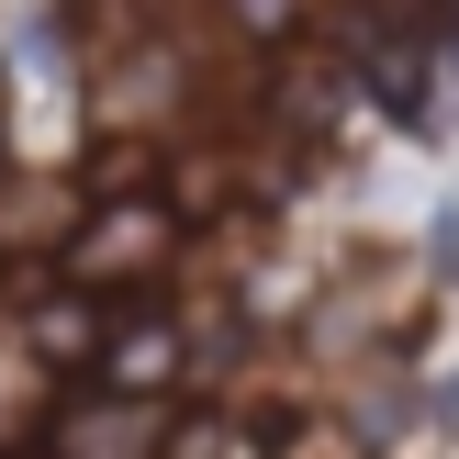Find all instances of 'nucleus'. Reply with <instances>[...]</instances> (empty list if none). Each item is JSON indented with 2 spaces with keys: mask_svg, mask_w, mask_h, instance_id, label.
Returning a JSON list of instances; mask_svg holds the SVG:
<instances>
[{
  "mask_svg": "<svg viewBox=\"0 0 459 459\" xmlns=\"http://www.w3.org/2000/svg\"><path fill=\"white\" fill-rule=\"evenodd\" d=\"M169 202H101V213L79 224V281H146V269H169Z\"/></svg>",
  "mask_w": 459,
  "mask_h": 459,
  "instance_id": "obj_1",
  "label": "nucleus"
},
{
  "mask_svg": "<svg viewBox=\"0 0 459 459\" xmlns=\"http://www.w3.org/2000/svg\"><path fill=\"white\" fill-rule=\"evenodd\" d=\"M403 303H415V269H370V291H348V303L314 314V348H348V336H370L381 314H403Z\"/></svg>",
  "mask_w": 459,
  "mask_h": 459,
  "instance_id": "obj_2",
  "label": "nucleus"
},
{
  "mask_svg": "<svg viewBox=\"0 0 459 459\" xmlns=\"http://www.w3.org/2000/svg\"><path fill=\"white\" fill-rule=\"evenodd\" d=\"M169 370H179V336H169V325L112 336V381H124V393H146V381H169Z\"/></svg>",
  "mask_w": 459,
  "mask_h": 459,
  "instance_id": "obj_3",
  "label": "nucleus"
},
{
  "mask_svg": "<svg viewBox=\"0 0 459 459\" xmlns=\"http://www.w3.org/2000/svg\"><path fill=\"white\" fill-rule=\"evenodd\" d=\"M34 348H45V359H90V348H101V314L67 291V303H45V314H34Z\"/></svg>",
  "mask_w": 459,
  "mask_h": 459,
  "instance_id": "obj_4",
  "label": "nucleus"
},
{
  "mask_svg": "<svg viewBox=\"0 0 459 459\" xmlns=\"http://www.w3.org/2000/svg\"><path fill=\"white\" fill-rule=\"evenodd\" d=\"M169 459H236V437H224V426H179Z\"/></svg>",
  "mask_w": 459,
  "mask_h": 459,
  "instance_id": "obj_5",
  "label": "nucleus"
}]
</instances>
